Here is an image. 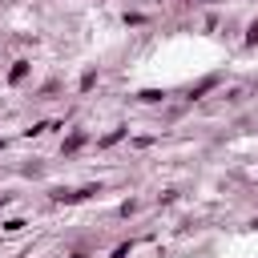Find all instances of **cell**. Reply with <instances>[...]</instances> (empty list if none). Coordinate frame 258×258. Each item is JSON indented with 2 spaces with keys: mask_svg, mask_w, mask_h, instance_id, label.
<instances>
[{
  "mask_svg": "<svg viewBox=\"0 0 258 258\" xmlns=\"http://www.w3.org/2000/svg\"><path fill=\"white\" fill-rule=\"evenodd\" d=\"M161 97H165L161 89H141V93H137V101H141V105H157Z\"/></svg>",
  "mask_w": 258,
  "mask_h": 258,
  "instance_id": "6",
  "label": "cell"
},
{
  "mask_svg": "<svg viewBox=\"0 0 258 258\" xmlns=\"http://www.w3.org/2000/svg\"><path fill=\"white\" fill-rule=\"evenodd\" d=\"M0 226H4V230H8V234H16V230H24V226H28V222H24V218H8V222H0Z\"/></svg>",
  "mask_w": 258,
  "mask_h": 258,
  "instance_id": "8",
  "label": "cell"
},
{
  "mask_svg": "<svg viewBox=\"0 0 258 258\" xmlns=\"http://www.w3.org/2000/svg\"><path fill=\"white\" fill-rule=\"evenodd\" d=\"M0 149H4V141H0Z\"/></svg>",
  "mask_w": 258,
  "mask_h": 258,
  "instance_id": "11",
  "label": "cell"
},
{
  "mask_svg": "<svg viewBox=\"0 0 258 258\" xmlns=\"http://www.w3.org/2000/svg\"><path fill=\"white\" fill-rule=\"evenodd\" d=\"M93 85H97V69H89V73H85V77H81V93H89V89H93Z\"/></svg>",
  "mask_w": 258,
  "mask_h": 258,
  "instance_id": "7",
  "label": "cell"
},
{
  "mask_svg": "<svg viewBox=\"0 0 258 258\" xmlns=\"http://www.w3.org/2000/svg\"><path fill=\"white\" fill-rule=\"evenodd\" d=\"M246 44H258V20H250V28H246Z\"/></svg>",
  "mask_w": 258,
  "mask_h": 258,
  "instance_id": "10",
  "label": "cell"
},
{
  "mask_svg": "<svg viewBox=\"0 0 258 258\" xmlns=\"http://www.w3.org/2000/svg\"><path fill=\"white\" fill-rule=\"evenodd\" d=\"M210 89H218V73H210V77H202V81H198V85H194V89H189V97H194V101H198V97H206V93H210Z\"/></svg>",
  "mask_w": 258,
  "mask_h": 258,
  "instance_id": "3",
  "label": "cell"
},
{
  "mask_svg": "<svg viewBox=\"0 0 258 258\" xmlns=\"http://www.w3.org/2000/svg\"><path fill=\"white\" fill-rule=\"evenodd\" d=\"M129 254H133V242H121V246H117L109 258H129Z\"/></svg>",
  "mask_w": 258,
  "mask_h": 258,
  "instance_id": "9",
  "label": "cell"
},
{
  "mask_svg": "<svg viewBox=\"0 0 258 258\" xmlns=\"http://www.w3.org/2000/svg\"><path fill=\"white\" fill-rule=\"evenodd\" d=\"M125 133H129V129H125V125H117V129H113V133H105V137H101L97 145H101V149H109V145H117V141H121Z\"/></svg>",
  "mask_w": 258,
  "mask_h": 258,
  "instance_id": "5",
  "label": "cell"
},
{
  "mask_svg": "<svg viewBox=\"0 0 258 258\" xmlns=\"http://www.w3.org/2000/svg\"><path fill=\"white\" fill-rule=\"evenodd\" d=\"M85 141H89V133H85V129H73V133L64 137V145H60V153H64V157H73V153H77V149H81Z\"/></svg>",
  "mask_w": 258,
  "mask_h": 258,
  "instance_id": "2",
  "label": "cell"
},
{
  "mask_svg": "<svg viewBox=\"0 0 258 258\" xmlns=\"http://www.w3.org/2000/svg\"><path fill=\"white\" fill-rule=\"evenodd\" d=\"M28 69H32L28 60H16V64L8 69V85H24V77H28Z\"/></svg>",
  "mask_w": 258,
  "mask_h": 258,
  "instance_id": "4",
  "label": "cell"
},
{
  "mask_svg": "<svg viewBox=\"0 0 258 258\" xmlns=\"http://www.w3.org/2000/svg\"><path fill=\"white\" fill-rule=\"evenodd\" d=\"M93 194H101V185H81V189H60V194H52L56 202H64V206H73V202H85V198H93Z\"/></svg>",
  "mask_w": 258,
  "mask_h": 258,
  "instance_id": "1",
  "label": "cell"
}]
</instances>
